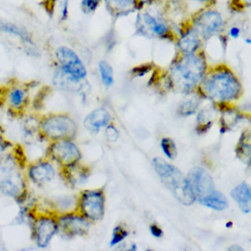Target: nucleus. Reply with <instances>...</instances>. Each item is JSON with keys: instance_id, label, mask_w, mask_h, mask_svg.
<instances>
[{"instance_id": "f257e3e1", "label": "nucleus", "mask_w": 251, "mask_h": 251, "mask_svg": "<svg viewBox=\"0 0 251 251\" xmlns=\"http://www.w3.org/2000/svg\"><path fill=\"white\" fill-rule=\"evenodd\" d=\"M59 70L54 77V83L63 90H73L76 85L86 78L87 70L79 55L69 47L61 46L55 51Z\"/></svg>"}, {"instance_id": "f03ea898", "label": "nucleus", "mask_w": 251, "mask_h": 251, "mask_svg": "<svg viewBox=\"0 0 251 251\" xmlns=\"http://www.w3.org/2000/svg\"><path fill=\"white\" fill-rule=\"evenodd\" d=\"M77 131V123L67 113H50L38 117L37 136L42 141L74 140Z\"/></svg>"}, {"instance_id": "7ed1b4c3", "label": "nucleus", "mask_w": 251, "mask_h": 251, "mask_svg": "<svg viewBox=\"0 0 251 251\" xmlns=\"http://www.w3.org/2000/svg\"><path fill=\"white\" fill-rule=\"evenodd\" d=\"M205 69V63L201 57L193 53L186 54L172 69V86L178 92H189L202 80Z\"/></svg>"}, {"instance_id": "20e7f679", "label": "nucleus", "mask_w": 251, "mask_h": 251, "mask_svg": "<svg viewBox=\"0 0 251 251\" xmlns=\"http://www.w3.org/2000/svg\"><path fill=\"white\" fill-rule=\"evenodd\" d=\"M152 164L161 181L179 202L186 205L194 203L195 198L187 178L178 169L160 158H154Z\"/></svg>"}, {"instance_id": "39448f33", "label": "nucleus", "mask_w": 251, "mask_h": 251, "mask_svg": "<svg viewBox=\"0 0 251 251\" xmlns=\"http://www.w3.org/2000/svg\"><path fill=\"white\" fill-rule=\"evenodd\" d=\"M58 213L53 210H39L34 206L33 217L30 223L31 237L36 246L46 248L58 233Z\"/></svg>"}, {"instance_id": "423d86ee", "label": "nucleus", "mask_w": 251, "mask_h": 251, "mask_svg": "<svg viewBox=\"0 0 251 251\" xmlns=\"http://www.w3.org/2000/svg\"><path fill=\"white\" fill-rule=\"evenodd\" d=\"M203 89L211 99L228 101L238 98L241 87L237 79L230 72L219 71L205 79Z\"/></svg>"}, {"instance_id": "0eeeda50", "label": "nucleus", "mask_w": 251, "mask_h": 251, "mask_svg": "<svg viewBox=\"0 0 251 251\" xmlns=\"http://www.w3.org/2000/svg\"><path fill=\"white\" fill-rule=\"evenodd\" d=\"M89 221L100 220L105 212V196L100 189L82 191L76 200L75 209Z\"/></svg>"}, {"instance_id": "6e6552de", "label": "nucleus", "mask_w": 251, "mask_h": 251, "mask_svg": "<svg viewBox=\"0 0 251 251\" xmlns=\"http://www.w3.org/2000/svg\"><path fill=\"white\" fill-rule=\"evenodd\" d=\"M45 156L59 167L80 162L82 153L74 140L63 139L49 142Z\"/></svg>"}, {"instance_id": "1a4fd4ad", "label": "nucleus", "mask_w": 251, "mask_h": 251, "mask_svg": "<svg viewBox=\"0 0 251 251\" xmlns=\"http://www.w3.org/2000/svg\"><path fill=\"white\" fill-rule=\"evenodd\" d=\"M57 219L58 233L65 239L83 236L89 233L90 221L76 210L59 213Z\"/></svg>"}, {"instance_id": "9d476101", "label": "nucleus", "mask_w": 251, "mask_h": 251, "mask_svg": "<svg viewBox=\"0 0 251 251\" xmlns=\"http://www.w3.org/2000/svg\"><path fill=\"white\" fill-rule=\"evenodd\" d=\"M0 192L12 198L20 205H24L28 199V180L21 171L6 173L0 180Z\"/></svg>"}, {"instance_id": "9b49d317", "label": "nucleus", "mask_w": 251, "mask_h": 251, "mask_svg": "<svg viewBox=\"0 0 251 251\" xmlns=\"http://www.w3.org/2000/svg\"><path fill=\"white\" fill-rule=\"evenodd\" d=\"M53 164L46 156L28 163L25 169L27 180L39 186L50 183L56 176Z\"/></svg>"}, {"instance_id": "f8f14e48", "label": "nucleus", "mask_w": 251, "mask_h": 251, "mask_svg": "<svg viewBox=\"0 0 251 251\" xmlns=\"http://www.w3.org/2000/svg\"><path fill=\"white\" fill-rule=\"evenodd\" d=\"M187 180L195 200L199 202L215 191L213 179L203 169H192L188 174Z\"/></svg>"}, {"instance_id": "ddd939ff", "label": "nucleus", "mask_w": 251, "mask_h": 251, "mask_svg": "<svg viewBox=\"0 0 251 251\" xmlns=\"http://www.w3.org/2000/svg\"><path fill=\"white\" fill-rule=\"evenodd\" d=\"M28 89L25 86H12L8 87L6 102L8 114L15 118H20L25 114L30 105Z\"/></svg>"}, {"instance_id": "4468645a", "label": "nucleus", "mask_w": 251, "mask_h": 251, "mask_svg": "<svg viewBox=\"0 0 251 251\" xmlns=\"http://www.w3.org/2000/svg\"><path fill=\"white\" fill-rule=\"evenodd\" d=\"M8 151L0 153V170L5 173L25 170L28 163L23 147L13 145Z\"/></svg>"}, {"instance_id": "2eb2a0df", "label": "nucleus", "mask_w": 251, "mask_h": 251, "mask_svg": "<svg viewBox=\"0 0 251 251\" xmlns=\"http://www.w3.org/2000/svg\"><path fill=\"white\" fill-rule=\"evenodd\" d=\"M223 25L221 16L215 11H208L198 17L195 22V31L198 36L207 39L219 33Z\"/></svg>"}, {"instance_id": "dca6fc26", "label": "nucleus", "mask_w": 251, "mask_h": 251, "mask_svg": "<svg viewBox=\"0 0 251 251\" xmlns=\"http://www.w3.org/2000/svg\"><path fill=\"white\" fill-rule=\"evenodd\" d=\"M60 177L68 187L75 189L87 181L90 171L89 168L80 162L67 167H59Z\"/></svg>"}, {"instance_id": "f3484780", "label": "nucleus", "mask_w": 251, "mask_h": 251, "mask_svg": "<svg viewBox=\"0 0 251 251\" xmlns=\"http://www.w3.org/2000/svg\"><path fill=\"white\" fill-rule=\"evenodd\" d=\"M138 30L144 36H162L167 33V27L163 23L157 21L150 14H141L138 17Z\"/></svg>"}, {"instance_id": "a211bd4d", "label": "nucleus", "mask_w": 251, "mask_h": 251, "mask_svg": "<svg viewBox=\"0 0 251 251\" xmlns=\"http://www.w3.org/2000/svg\"><path fill=\"white\" fill-rule=\"evenodd\" d=\"M110 121V115L104 108H98L89 113L83 122L85 128L90 133L96 134L100 128L105 127Z\"/></svg>"}, {"instance_id": "6ab92c4d", "label": "nucleus", "mask_w": 251, "mask_h": 251, "mask_svg": "<svg viewBox=\"0 0 251 251\" xmlns=\"http://www.w3.org/2000/svg\"><path fill=\"white\" fill-rule=\"evenodd\" d=\"M0 31L19 38L28 46H34L31 34L24 27L11 22L0 18Z\"/></svg>"}, {"instance_id": "aec40b11", "label": "nucleus", "mask_w": 251, "mask_h": 251, "mask_svg": "<svg viewBox=\"0 0 251 251\" xmlns=\"http://www.w3.org/2000/svg\"><path fill=\"white\" fill-rule=\"evenodd\" d=\"M230 195L237 202L239 208L244 213L251 211V189L246 183H242L236 186L230 192Z\"/></svg>"}, {"instance_id": "412c9836", "label": "nucleus", "mask_w": 251, "mask_h": 251, "mask_svg": "<svg viewBox=\"0 0 251 251\" xmlns=\"http://www.w3.org/2000/svg\"><path fill=\"white\" fill-rule=\"evenodd\" d=\"M201 204L217 211H223L227 207V201L221 192L214 191L212 194L200 201Z\"/></svg>"}, {"instance_id": "4be33fe9", "label": "nucleus", "mask_w": 251, "mask_h": 251, "mask_svg": "<svg viewBox=\"0 0 251 251\" xmlns=\"http://www.w3.org/2000/svg\"><path fill=\"white\" fill-rule=\"evenodd\" d=\"M199 38L195 30H190L182 36L179 48L186 54H192L199 47Z\"/></svg>"}, {"instance_id": "5701e85b", "label": "nucleus", "mask_w": 251, "mask_h": 251, "mask_svg": "<svg viewBox=\"0 0 251 251\" xmlns=\"http://www.w3.org/2000/svg\"><path fill=\"white\" fill-rule=\"evenodd\" d=\"M105 2L109 11L119 15L128 14L134 9V0H105Z\"/></svg>"}, {"instance_id": "b1692460", "label": "nucleus", "mask_w": 251, "mask_h": 251, "mask_svg": "<svg viewBox=\"0 0 251 251\" xmlns=\"http://www.w3.org/2000/svg\"><path fill=\"white\" fill-rule=\"evenodd\" d=\"M249 133H243L239 139V145L236 149L238 156L244 162L249 164L251 161V145H250Z\"/></svg>"}, {"instance_id": "393cba45", "label": "nucleus", "mask_w": 251, "mask_h": 251, "mask_svg": "<svg viewBox=\"0 0 251 251\" xmlns=\"http://www.w3.org/2000/svg\"><path fill=\"white\" fill-rule=\"evenodd\" d=\"M99 70L103 84L108 87L112 86L114 83V76L111 65L105 61H101L99 64Z\"/></svg>"}, {"instance_id": "a878e982", "label": "nucleus", "mask_w": 251, "mask_h": 251, "mask_svg": "<svg viewBox=\"0 0 251 251\" xmlns=\"http://www.w3.org/2000/svg\"><path fill=\"white\" fill-rule=\"evenodd\" d=\"M161 146L163 152L170 159L173 160L176 158L177 153V148L172 139L164 138L161 140Z\"/></svg>"}, {"instance_id": "bb28decb", "label": "nucleus", "mask_w": 251, "mask_h": 251, "mask_svg": "<svg viewBox=\"0 0 251 251\" xmlns=\"http://www.w3.org/2000/svg\"><path fill=\"white\" fill-rule=\"evenodd\" d=\"M198 102L196 100H189L183 102L178 109L179 114L183 116H189L195 114L198 108Z\"/></svg>"}, {"instance_id": "cd10ccee", "label": "nucleus", "mask_w": 251, "mask_h": 251, "mask_svg": "<svg viewBox=\"0 0 251 251\" xmlns=\"http://www.w3.org/2000/svg\"><path fill=\"white\" fill-rule=\"evenodd\" d=\"M128 233L122 226H117L113 232L112 239L111 241V246L117 245L121 242L125 238L127 237Z\"/></svg>"}, {"instance_id": "c85d7f7f", "label": "nucleus", "mask_w": 251, "mask_h": 251, "mask_svg": "<svg viewBox=\"0 0 251 251\" xmlns=\"http://www.w3.org/2000/svg\"><path fill=\"white\" fill-rule=\"evenodd\" d=\"M100 0H81V8L85 14L94 12L99 6Z\"/></svg>"}, {"instance_id": "c756f323", "label": "nucleus", "mask_w": 251, "mask_h": 251, "mask_svg": "<svg viewBox=\"0 0 251 251\" xmlns=\"http://www.w3.org/2000/svg\"><path fill=\"white\" fill-rule=\"evenodd\" d=\"M13 145H14V144H12L11 141L8 140L5 137V133H4L3 130H2V127L0 126V153L8 151V149L12 148Z\"/></svg>"}, {"instance_id": "7c9ffc66", "label": "nucleus", "mask_w": 251, "mask_h": 251, "mask_svg": "<svg viewBox=\"0 0 251 251\" xmlns=\"http://www.w3.org/2000/svg\"><path fill=\"white\" fill-rule=\"evenodd\" d=\"M105 133H106L107 139L108 141L111 142H116L119 138V133L117 129L113 126H108L106 130H105Z\"/></svg>"}, {"instance_id": "2f4dec72", "label": "nucleus", "mask_w": 251, "mask_h": 251, "mask_svg": "<svg viewBox=\"0 0 251 251\" xmlns=\"http://www.w3.org/2000/svg\"><path fill=\"white\" fill-rule=\"evenodd\" d=\"M7 92L8 87L0 84V108H2L6 103Z\"/></svg>"}, {"instance_id": "473e14b6", "label": "nucleus", "mask_w": 251, "mask_h": 251, "mask_svg": "<svg viewBox=\"0 0 251 251\" xmlns=\"http://www.w3.org/2000/svg\"><path fill=\"white\" fill-rule=\"evenodd\" d=\"M69 2L70 0H63L62 8H61V19L67 20L69 14Z\"/></svg>"}, {"instance_id": "72a5a7b5", "label": "nucleus", "mask_w": 251, "mask_h": 251, "mask_svg": "<svg viewBox=\"0 0 251 251\" xmlns=\"http://www.w3.org/2000/svg\"><path fill=\"white\" fill-rule=\"evenodd\" d=\"M150 230H151V233H152V236H155V237L160 238L163 236L164 233H163V230L158 227L157 225H152L150 227Z\"/></svg>"}, {"instance_id": "f704fd0d", "label": "nucleus", "mask_w": 251, "mask_h": 251, "mask_svg": "<svg viewBox=\"0 0 251 251\" xmlns=\"http://www.w3.org/2000/svg\"><path fill=\"white\" fill-rule=\"evenodd\" d=\"M239 33H240V30H239V29L237 28V27H232V28L230 29V35L232 38L236 39V38H237L238 36H239Z\"/></svg>"}, {"instance_id": "c9c22d12", "label": "nucleus", "mask_w": 251, "mask_h": 251, "mask_svg": "<svg viewBox=\"0 0 251 251\" xmlns=\"http://www.w3.org/2000/svg\"><path fill=\"white\" fill-rule=\"evenodd\" d=\"M229 251H243L242 248H241L240 247L238 246V245H232L230 248H229Z\"/></svg>"}, {"instance_id": "e433bc0d", "label": "nucleus", "mask_w": 251, "mask_h": 251, "mask_svg": "<svg viewBox=\"0 0 251 251\" xmlns=\"http://www.w3.org/2000/svg\"><path fill=\"white\" fill-rule=\"evenodd\" d=\"M232 226H233V223H232L231 222H227V223H226V227H228V228L231 227Z\"/></svg>"}, {"instance_id": "4c0bfd02", "label": "nucleus", "mask_w": 251, "mask_h": 251, "mask_svg": "<svg viewBox=\"0 0 251 251\" xmlns=\"http://www.w3.org/2000/svg\"><path fill=\"white\" fill-rule=\"evenodd\" d=\"M136 249H137V248H136V245H132V248H131V251H136Z\"/></svg>"}, {"instance_id": "58836bf2", "label": "nucleus", "mask_w": 251, "mask_h": 251, "mask_svg": "<svg viewBox=\"0 0 251 251\" xmlns=\"http://www.w3.org/2000/svg\"><path fill=\"white\" fill-rule=\"evenodd\" d=\"M139 1H140V2H148V1H149V0H139Z\"/></svg>"}, {"instance_id": "ea45409f", "label": "nucleus", "mask_w": 251, "mask_h": 251, "mask_svg": "<svg viewBox=\"0 0 251 251\" xmlns=\"http://www.w3.org/2000/svg\"><path fill=\"white\" fill-rule=\"evenodd\" d=\"M246 1L248 2V3H251V0H246Z\"/></svg>"}, {"instance_id": "a19ab883", "label": "nucleus", "mask_w": 251, "mask_h": 251, "mask_svg": "<svg viewBox=\"0 0 251 251\" xmlns=\"http://www.w3.org/2000/svg\"><path fill=\"white\" fill-rule=\"evenodd\" d=\"M200 1H204V0H200Z\"/></svg>"}]
</instances>
